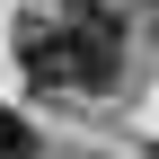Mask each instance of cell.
I'll return each instance as SVG.
<instances>
[{"label": "cell", "mask_w": 159, "mask_h": 159, "mask_svg": "<svg viewBox=\"0 0 159 159\" xmlns=\"http://www.w3.org/2000/svg\"><path fill=\"white\" fill-rule=\"evenodd\" d=\"M18 71L35 80V89H115L124 80V35H115V18L97 9H62V18H27L18 27Z\"/></svg>", "instance_id": "obj_1"}, {"label": "cell", "mask_w": 159, "mask_h": 159, "mask_svg": "<svg viewBox=\"0 0 159 159\" xmlns=\"http://www.w3.org/2000/svg\"><path fill=\"white\" fill-rule=\"evenodd\" d=\"M150 27H159V9H150Z\"/></svg>", "instance_id": "obj_4"}, {"label": "cell", "mask_w": 159, "mask_h": 159, "mask_svg": "<svg viewBox=\"0 0 159 159\" xmlns=\"http://www.w3.org/2000/svg\"><path fill=\"white\" fill-rule=\"evenodd\" d=\"M0 159H35V124L0 106Z\"/></svg>", "instance_id": "obj_2"}, {"label": "cell", "mask_w": 159, "mask_h": 159, "mask_svg": "<svg viewBox=\"0 0 159 159\" xmlns=\"http://www.w3.org/2000/svg\"><path fill=\"white\" fill-rule=\"evenodd\" d=\"M71 9H89V0H71Z\"/></svg>", "instance_id": "obj_3"}]
</instances>
